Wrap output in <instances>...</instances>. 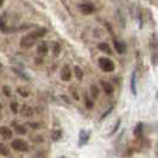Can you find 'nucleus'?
<instances>
[{"label":"nucleus","mask_w":158,"mask_h":158,"mask_svg":"<svg viewBox=\"0 0 158 158\" xmlns=\"http://www.w3.org/2000/svg\"><path fill=\"white\" fill-rule=\"evenodd\" d=\"M98 48H99V50H100V51H102V52H105V54L112 55L111 48H110V45H108L107 43H100V44L98 45Z\"/></svg>","instance_id":"2eb2a0df"},{"label":"nucleus","mask_w":158,"mask_h":158,"mask_svg":"<svg viewBox=\"0 0 158 158\" xmlns=\"http://www.w3.org/2000/svg\"><path fill=\"white\" fill-rule=\"evenodd\" d=\"M48 30L45 27H40V29H36L35 31L30 32L27 35H25L23 38L20 40V47L22 48H31L32 45H35L37 43V40H40L42 37H44L47 35Z\"/></svg>","instance_id":"f257e3e1"},{"label":"nucleus","mask_w":158,"mask_h":158,"mask_svg":"<svg viewBox=\"0 0 158 158\" xmlns=\"http://www.w3.org/2000/svg\"><path fill=\"white\" fill-rule=\"evenodd\" d=\"M29 125L32 126V128H35V130H36V128H40V124H37V123H30Z\"/></svg>","instance_id":"7c9ffc66"},{"label":"nucleus","mask_w":158,"mask_h":158,"mask_svg":"<svg viewBox=\"0 0 158 158\" xmlns=\"http://www.w3.org/2000/svg\"><path fill=\"white\" fill-rule=\"evenodd\" d=\"M6 17H7L6 13H4L2 16H0V30L2 32H5V33L10 32V29H8L7 25H6Z\"/></svg>","instance_id":"ddd939ff"},{"label":"nucleus","mask_w":158,"mask_h":158,"mask_svg":"<svg viewBox=\"0 0 158 158\" xmlns=\"http://www.w3.org/2000/svg\"><path fill=\"white\" fill-rule=\"evenodd\" d=\"M112 111H113V106H112V107H110V110H108V111H106L105 113H103L102 115H101V118H100V120H103V119L106 118V117H107V115H108Z\"/></svg>","instance_id":"c756f323"},{"label":"nucleus","mask_w":158,"mask_h":158,"mask_svg":"<svg viewBox=\"0 0 158 158\" xmlns=\"http://www.w3.org/2000/svg\"><path fill=\"white\" fill-rule=\"evenodd\" d=\"M120 125H121V120L119 119L118 121L115 123V125H114V127H113V130H112L111 132H110V135H113L114 133H117V131L119 130V127H120Z\"/></svg>","instance_id":"5701e85b"},{"label":"nucleus","mask_w":158,"mask_h":158,"mask_svg":"<svg viewBox=\"0 0 158 158\" xmlns=\"http://www.w3.org/2000/svg\"><path fill=\"white\" fill-rule=\"evenodd\" d=\"M31 140H33V142L36 143H42L43 142V138H42V135H32Z\"/></svg>","instance_id":"cd10ccee"},{"label":"nucleus","mask_w":158,"mask_h":158,"mask_svg":"<svg viewBox=\"0 0 158 158\" xmlns=\"http://www.w3.org/2000/svg\"><path fill=\"white\" fill-rule=\"evenodd\" d=\"M143 131H144V125H143V123H138L135 127V131H133L135 137H137L138 139H142L143 138Z\"/></svg>","instance_id":"4468645a"},{"label":"nucleus","mask_w":158,"mask_h":158,"mask_svg":"<svg viewBox=\"0 0 158 158\" xmlns=\"http://www.w3.org/2000/svg\"><path fill=\"white\" fill-rule=\"evenodd\" d=\"M2 2H4V0H0V6L2 5Z\"/></svg>","instance_id":"2f4dec72"},{"label":"nucleus","mask_w":158,"mask_h":158,"mask_svg":"<svg viewBox=\"0 0 158 158\" xmlns=\"http://www.w3.org/2000/svg\"><path fill=\"white\" fill-rule=\"evenodd\" d=\"M131 92L132 94L137 95V88H135V71L132 73V76H131Z\"/></svg>","instance_id":"dca6fc26"},{"label":"nucleus","mask_w":158,"mask_h":158,"mask_svg":"<svg viewBox=\"0 0 158 158\" xmlns=\"http://www.w3.org/2000/svg\"><path fill=\"white\" fill-rule=\"evenodd\" d=\"M17 92H18V94H20L23 98H27V96L30 95V93H29L27 90H25L24 88H18V89H17Z\"/></svg>","instance_id":"a878e982"},{"label":"nucleus","mask_w":158,"mask_h":158,"mask_svg":"<svg viewBox=\"0 0 158 158\" xmlns=\"http://www.w3.org/2000/svg\"><path fill=\"white\" fill-rule=\"evenodd\" d=\"M85 105H86V108H88V110H92V108L94 107L93 100H90V99L88 98V95H85Z\"/></svg>","instance_id":"aec40b11"},{"label":"nucleus","mask_w":158,"mask_h":158,"mask_svg":"<svg viewBox=\"0 0 158 158\" xmlns=\"http://www.w3.org/2000/svg\"><path fill=\"white\" fill-rule=\"evenodd\" d=\"M13 71L16 73V74H17V75H18V76H20L22 79L26 80V81H29V77H27V76H26V75H25L24 73H22V71H20V70H18V69H16V68H13Z\"/></svg>","instance_id":"bb28decb"},{"label":"nucleus","mask_w":158,"mask_h":158,"mask_svg":"<svg viewBox=\"0 0 158 158\" xmlns=\"http://www.w3.org/2000/svg\"><path fill=\"white\" fill-rule=\"evenodd\" d=\"M101 87H102L103 92L106 93V94L111 95L113 94V92H114V88L112 86L110 82H107V81H101Z\"/></svg>","instance_id":"f8f14e48"},{"label":"nucleus","mask_w":158,"mask_h":158,"mask_svg":"<svg viewBox=\"0 0 158 158\" xmlns=\"http://www.w3.org/2000/svg\"><path fill=\"white\" fill-rule=\"evenodd\" d=\"M61 137H62V132L60 131V130H57V131H54L52 132V140H60L61 139Z\"/></svg>","instance_id":"b1692460"},{"label":"nucleus","mask_w":158,"mask_h":158,"mask_svg":"<svg viewBox=\"0 0 158 158\" xmlns=\"http://www.w3.org/2000/svg\"><path fill=\"white\" fill-rule=\"evenodd\" d=\"M90 95H92L93 99H98L99 98V88L96 87L95 85L90 86Z\"/></svg>","instance_id":"6ab92c4d"},{"label":"nucleus","mask_w":158,"mask_h":158,"mask_svg":"<svg viewBox=\"0 0 158 158\" xmlns=\"http://www.w3.org/2000/svg\"><path fill=\"white\" fill-rule=\"evenodd\" d=\"M20 114L25 118H31L33 115V110L27 105H23L22 108H20Z\"/></svg>","instance_id":"9b49d317"},{"label":"nucleus","mask_w":158,"mask_h":158,"mask_svg":"<svg viewBox=\"0 0 158 158\" xmlns=\"http://www.w3.org/2000/svg\"><path fill=\"white\" fill-rule=\"evenodd\" d=\"M113 44H114V48H115V51L120 54V55H123V54H125L126 52V44L124 43V42H121V40H113Z\"/></svg>","instance_id":"0eeeda50"},{"label":"nucleus","mask_w":158,"mask_h":158,"mask_svg":"<svg viewBox=\"0 0 158 158\" xmlns=\"http://www.w3.org/2000/svg\"><path fill=\"white\" fill-rule=\"evenodd\" d=\"M16 132L18 133V135H24L27 133V131H26V128L23 126V125H17L16 126Z\"/></svg>","instance_id":"412c9836"},{"label":"nucleus","mask_w":158,"mask_h":158,"mask_svg":"<svg viewBox=\"0 0 158 158\" xmlns=\"http://www.w3.org/2000/svg\"><path fill=\"white\" fill-rule=\"evenodd\" d=\"M79 10L81 13H83V15H92V13H94L95 12V6L92 4V2H81L79 4Z\"/></svg>","instance_id":"39448f33"},{"label":"nucleus","mask_w":158,"mask_h":158,"mask_svg":"<svg viewBox=\"0 0 158 158\" xmlns=\"http://www.w3.org/2000/svg\"><path fill=\"white\" fill-rule=\"evenodd\" d=\"M89 137H90V132L86 131V130H81L79 135V146H83L86 145L87 142L89 140Z\"/></svg>","instance_id":"423d86ee"},{"label":"nucleus","mask_w":158,"mask_h":158,"mask_svg":"<svg viewBox=\"0 0 158 158\" xmlns=\"http://www.w3.org/2000/svg\"><path fill=\"white\" fill-rule=\"evenodd\" d=\"M151 63L153 67H158V37L153 33L150 38Z\"/></svg>","instance_id":"f03ea898"},{"label":"nucleus","mask_w":158,"mask_h":158,"mask_svg":"<svg viewBox=\"0 0 158 158\" xmlns=\"http://www.w3.org/2000/svg\"><path fill=\"white\" fill-rule=\"evenodd\" d=\"M74 71H75V76H76V79L79 80V81H81V80L83 79V71H82V69L80 68L79 65H76V67L74 68Z\"/></svg>","instance_id":"f3484780"},{"label":"nucleus","mask_w":158,"mask_h":158,"mask_svg":"<svg viewBox=\"0 0 158 158\" xmlns=\"http://www.w3.org/2000/svg\"><path fill=\"white\" fill-rule=\"evenodd\" d=\"M157 155H158V145H157Z\"/></svg>","instance_id":"473e14b6"},{"label":"nucleus","mask_w":158,"mask_h":158,"mask_svg":"<svg viewBox=\"0 0 158 158\" xmlns=\"http://www.w3.org/2000/svg\"><path fill=\"white\" fill-rule=\"evenodd\" d=\"M0 135L4 139H11L13 137V132L7 126H1L0 127Z\"/></svg>","instance_id":"1a4fd4ad"},{"label":"nucleus","mask_w":158,"mask_h":158,"mask_svg":"<svg viewBox=\"0 0 158 158\" xmlns=\"http://www.w3.org/2000/svg\"><path fill=\"white\" fill-rule=\"evenodd\" d=\"M0 155H2V156H6V157H7L8 155H10L8 146H6V145H5V144H2V143H0Z\"/></svg>","instance_id":"a211bd4d"},{"label":"nucleus","mask_w":158,"mask_h":158,"mask_svg":"<svg viewBox=\"0 0 158 158\" xmlns=\"http://www.w3.org/2000/svg\"><path fill=\"white\" fill-rule=\"evenodd\" d=\"M2 93L6 95V96H11V90H10V88L6 87V86L2 87Z\"/></svg>","instance_id":"c85d7f7f"},{"label":"nucleus","mask_w":158,"mask_h":158,"mask_svg":"<svg viewBox=\"0 0 158 158\" xmlns=\"http://www.w3.org/2000/svg\"><path fill=\"white\" fill-rule=\"evenodd\" d=\"M11 111L13 112L15 114H17L18 112H19V105H18V102H16V101H13V102H11Z\"/></svg>","instance_id":"393cba45"},{"label":"nucleus","mask_w":158,"mask_h":158,"mask_svg":"<svg viewBox=\"0 0 158 158\" xmlns=\"http://www.w3.org/2000/svg\"><path fill=\"white\" fill-rule=\"evenodd\" d=\"M49 51V47H48L47 42H40L37 47V54L40 56H45Z\"/></svg>","instance_id":"9d476101"},{"label":"nucleus","mask_w":158,"mask_h":158,"mask_svg":"<svg viewBox=\"0 0 158 158\" xmlns=\"http://www.w3.org/2000/svg\"><path fill=\"white\" fill-rule=\"evenodd\" d=\"M11 148L15 151H18V152H26V151L29 150L27 143L23 140V139H20V138L13 139L12 143H11Z\"/></svg>","instance_id":"20e7f679"},{"label":"nucleus","mask_w":158,"mask_h":158,"mask_svg":"<svg viewBox=\"0 0 158 158\" xmlns=\"http://www.w3.org/2000/svg\"><path fill=\"white\" fill-rule=\"evenodd\" d=\"M52 51H54V55L58 56L60 52H61V45H60L58 43H54V44H52Z\"/></svg>","instance_id":"4be33fe9"},{"label":"nucleus","mask_w":158,"mask_h":158,"mask_svg":"<svg viewBox=\"0 0 158 158\" xmlns=\"http://www.w3.org/2000/svg\"><path fill=\"white\" fill-rule=\"evenodd\" d=\"M61 79L62 81H70L71 80V70H70V67L69 65H64L61 70Z\"/></svg>","instance_id":"6e6552de"},{"label":"nucleus","mask_w":158,"mask_h":158,"mask_svg":"<svg viewBox=\"0 0 158 158\" xmlns=\"http://www.w3.org/2000/svg\"><path fill=\"white\" fill-rule=\"evenodd\" d=\"M99 67L101 68V70L105 73H112L115 69V64L108 57H100L99 58Z\"/></svg>","instance_id":"7ed1b4c3"}]
</instances>
